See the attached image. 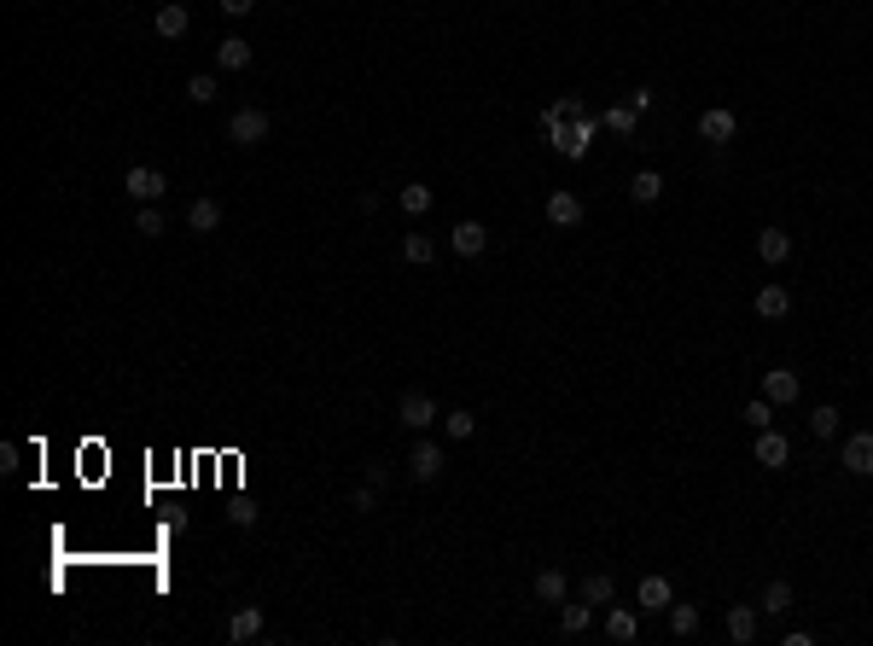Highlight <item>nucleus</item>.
<instances>
[{"label":"nucleus","instance_id":"bb28decb","mask_svg":"<svg viewBox=\"0 0 873 646\" xmlns=\"http://www.w3.org/2000/svg\"><path fill=\"white\" fill-rule=\"evenodd\" d=\"M757 611H769V618L792 611V582H769V588H763V606H757Z\"/></svg>","mask_w":873,"mask_h":646},{"label":"nucleus","instance_id":"b1692460","mask_svg":"<svg viewBox=\"0 0 873 646\" xmlns=\"http://www.w3.org/2000/svg\"><path fill=\"white\" fill-rule=\"evenodd\" d=\"M838 419H845V414H838L833 402H821L815 414H809V437H821V443H827V437H838Z\"/></svg>","mask_w":873,"mask_h":646},{"label":"nucleus","instance_id":"412c9836","mask_svg":"<svg viewBox=\"0 0 873 646\" xmlns=\"http://www.w3.org/2000/svg\"><path fill=\"white\" fill-rule=\"evenodd\" d=\"M402 262H408V268H425V262H437V245H431V233H408V239H402Z\"/></svg>","mask_w":873,"mask_h":646},{"label":"nucleus","instance_id":"2f4dec72","mask_svg":"<svg viewBox=\"0 0 873 646\" xmlns=\"http://www.w3.org/2000/svg\"><path fill=\"white\" fill-rule=\"evenodd\" d=\"M559 623H565V635H589V623H594L589 600H582V606H565V611H559Z\"/></svg>","mask_w":873,"mask_h":646},{"label":"nucleus","instance_id":"ddd939ff","mask_svg":"<svg viewBox=\"0 0 873 646\" xmlns=\"http://www.w3.org/2000/svg\"><path fill=\"white\" fill-rule=\"evenodd\" d=\"M250 58H257V53H250L245 36H228V41L216 47V65H221V70H250Z\"/></svg>","mask_w":873,"mask_h":646},{"label":"nucleus","instance_id":"39448f33","mask_svg":"<svg viewBox=\"0 0 873 646\" xmlns=\"http://www.w3.org/2000/svg\"><path fill=\"white\" fill-rule=\"evenodd\" d=\"M751 454H757V466H774V471L792 466V443H786V431H774V425H769V431H757V449Z\"/></svg>","mask_w":873,"mask_h":646},{"label":"nucleus","instance_id":"423d86ee","mask_svg":"<svg viewBox=\"0 0 873 646\" xmlns=\"http://www.w3.org/2000/svg\"><path fill=\"white\" fill-rule=\"evenodd\" d=\"M548 222L553 228H577L582 222V198L570 193V186H553V193H548Z\"/></svg>","mask_w":873,"mask_h":646},{"label":"nucleus","instance_id":"7ed1b4c3","mask_svg":"<svg viewBox=\"0 0 873 646\" xmlns=\"http://www.w3.org/2000/svg\"><path fill=\"white\" fill-rule=\"evenodd\" d=\"M838 466H845L850 478H873V431H850L845 449H838Z\"/></svg>","mask_w":873,"mask_h":646},{"label":"nucleus","instance_id":"393cba45","mask_svg":"<svg viewBox=\"0 0 873 646\" xmlns=\"http://www.w3.org/2000/svg\"><path fill=\"white\" fill-rule=\"evenodd\" d=\"M612 594H617V582L606 571H594L589 582H582V600H589V606H612Z\"/></svg>","mask_w":873,"mask_h":646},{"label":"nucleus","instance_id":"5701e85b","mask_svg":"<svg viewBox=\"0 0 873 646\" xmlns=\"http://www.w3.org/2000/svg\"><path fill=\"white\" fill-rule=\"evenodd\" d=\"M634 635H641V623H634V611H623V606H617L612 618H606V641H617V646H629Z\"/></svg>","mask_w":873,"mask_h":646},{"label":"nucleus","instance_id":"4be33fe9","mask_svg":"<svg viewBox=\"0 0 873 646\" xmlns=\"http://www.w3.org/2000/svg\"><path fill=\"white\" fill-rule=\"evenodd\" d=\"M658 193H664V175H658V169H641V175L629 181V198H634V204H658Z\"/></svg>","mask_w":873,"mask_h":646},{"label":"nucleus","instance_id":"4468645a","mask_svg":"<svg viewBox=\"0 0 873 646\" xmlns=\"http://www.w3.org/2000/svg\"><path fill=\"white\" fill-rule=\"evenodd\" d=\"M186 228H193V233H216L221 228V204L216 198H193V204H186Z\"/></svg>","mask_w":873,"mask_h":646},{"label":"nucleus","instance_id":"dca6fc26","mask_svg":"<svg viewBox=\"0 0 873 646\" xmlns=\"http://www.w3.org/2000/svg\"><path fill=\"white\" fill-rule=\"evenodd\" d=\"M670 577H641V611H670Z\"/></svg>","mask_w":873,"mask_h":646},{"label":"nucleus","instance_id":"c756f323","mask_svg":"<svg viewBox=\"0 0 873 646\" xmlns=\"http://www.w3.org/2000/svg\"><path fill=\"white\" fill-rule=\"evenodd\" d=\"M634 117H641V111H634V105L623 100V105H612V111H606V117H600V122H606V129H612V134H634Z\"/></svg>","mask_w":873,"mask_h":646},{"label":"nucleus","instance_id":"6ab92c4d","mask_svg":"<svg viewBox=\"0 0 873 646\" xmlns=\"http://www.w3.org/2000/svg\"><path fill=\"white\" fill-rule=\"evenodd\" d=\"M728 641H757V606H728Z\"/></svg>","mask_w":873,"mask_h":646},{"label":"nucleus","instance_id":"aec40b11","mask_svg":"<svg viewBox=\"0 0 873 646\" xmlns=\"http://www.w3.org/2000/svg\"><path fill=\"white\" fill-rule=\"evenodd\" d=\"M396 204H402V216H431V186H420V181H408L402 193H396Z\"/></svg>","mask_w":873,"mask_h":646},{"label":"nucleus","instance_id":"f257e3e1","mask_svg":"<svg viewBox=\"0 0 873 646\" xmlns=\"http://www.w3.org/2000/svg\"><path fill=\"white\" fill-rule=\"evenodd\" d=\"M228 140H233V146H262V140H268V111H257V105L233 111L228 117Z\"/></svg>","mask_w":873,"mask_h":646},{"label":"nucleus","instance_id":"c85d7f7f","mask_svg":"<svg viewBox=\"0 0 873 646\" xmlns=\"http://www.w3.org/2000/svg\"><path fill=\"white\" fill-rule=\"evenodd\" d=\"M745 425H751V431H769L774 425V402L769 397H757V402H745V414H740Z\"/></svg>","mask_w":873,"mask_h":646},{"label":"nucleus","instance_id":"f3484780","mask_svg":"<svg viewBox=\"0 0 873 646\" xmlns=\"http://www.w3.org/2000/svg\"><path fill=\"white\" fill-rule=\"evenodd\" d=\"M757 257H763V262H786L792 257V233L763 228V233H757Z\"/></svg>","mask_w":873,"mask_h":646},{"label":"nucleus","instance_id":"20e7f679","mask_svg":"<svg viewBox=\"0 0 873 646\" xmlns=\"http://www.w3.org/2000/svg\"><path fill=\"white\" fill-rule=\"evenodd\" d=\"M396 414H402V425H408V431H425V425H437V419H442V414H437V402L425 397V390H408Z\"/></svg>","mask_w":873,"mask_h":646},{"label":"nucleus","instance_id":"f03ea898","mask_svg":"<svg viewBox=\"0 0 873 646\" xmlns=\"http://www.w3.org/2000/svg\"><path fill=\"white\" fill-rule=\"evenodd\" d=\"M122 186H129V198H134V204H157V198L169 193L164 169H152V164H134L129 175H122Z\"/></svg>","mask_w":873,"mask_h":646},{"label":"nucleus","instance_id":"0eeeda50","mask_svg":"<svg viewBox=\"0 0 873 646\" xmlns=\"http://www.w3.org/2000/svg\"><path fill=\"white\" fill-rule=\"evenodd\" d=\"M449 245H454V257H484V250H489V228L484 222H454Z\"/></svg>","mask_w":873,"mask_h":646},{"label":"nucleus","instance_id":"9d476101","mask_svg":"<svg viewBox=\"0 0 873 646\" xmlns=\"http://www.w3.org/2000/svg\"><path fill=\"white\" fill-rule=\"evenodd\" d=\"M152 29H157V36H164V41H181L186 29H193V12H186L181 0H169V6H157V18H152Z\"/></svg>","mask_w":873,"mask_h":646},{"label":"nucleus","instance_id":"7c9ffc66","mask_svg":"<svg viewBox=\"0 0 873 646\" xmlns=\"http://www.w3.org/2000/svg\"><path fill=\"white\" fill-rule=\"evenodd\" d=\"M134 233H140V239H157V233H164V210H157V204H140Z\"/></svg>","mask_w":873,"mask_h":646},{"label":"nucleus","instance_id":"a211bd4d","mask_svg":"<svg viewBox=\"0 0 873 646\" xmlns=\"http://www.w3.org/2000/svg\"><path fill=\"white\" fill-rule=\"evenodd\" d=\"M257 635H262V611L257 606H240L228 618V641H257Z\"/></svg>","mask_w":873,"mask_h":646},{"label":"nucleus","instance_id":"9b49d317","mask_svg":"<svg viewBox=\"0 0 873 646\" xmlns=\"http://www.w3.org/2000/svg\"><path fill=\"white\" fill-rule=\"evenodd\" d=\"M698 134H705L710 146H728V140H734V111H728V105H710V111L698 117Z\"/></svg>","mask_w":873,"mask_h":646},{"label":"nucleus","instance_id":"cd10ccee","mask_svg":"<svg viewBox=\"0 0 873 646\" xmlns=\"http://www.w3.org/2000/svg\"><path fill=\"white\" fill-rule=\"evenodd\" d=\"M442 431H449V443H466V437L478 431V419H472L466 408H454V414H442Z\"/></svg>","mask_w":873,"mask_h":646},{"label":"nucleus","instance_id":"1a4fd4ad","mask_svg":"<svg viewBox=\"0 0 873 646\" xmlns=\"http://www.w3.org/2000/svg\"><path fill=\"white\" fill-rule=\"evenodd\" d=\"M408 478H420V483L442 478V443H414V454H408Z\"/></svg>","mask_w":873,"mask_h":646},{"label":"nucleus","instance_id":"2eb2a0df","mask_svg":"<svg viewBox=\"0 0 873 646\" xmlns=\"http://www.w3.org/2000/svg\"><path fill=\"white\" fill-rule=\"evenodd\" d=\"M757 314H763V321H786V314H792V291L786 286H763V291H757Z\"/></svg>","mask_w":873,"mask_h":646},{"label":"nucleus","instance_id":"f704fd0d","mask_svg":"<svg viewBox=\"0 0 873 646\" xmlns=\"http://www.w3.org/2000/svg\"><path fill=\"white\" fill-rule=\"evenodd\" d=\"M250 6H257V0H221V12H228V18H245Z\"/></svg>","mask_w":873,"mask_h":646},{"label":"nucleus","instance_id":"72a5a7b5","mask_svg":"<svg viewBox=\"0 0 873 646\" xmlns=\"http://www.w3.org/2000/svg\"><path fill=\"white\" fill-rule=\"evenodd\" d=\"M349 501H356V513H373V507H378V483H361Z\"/></svg>","mask_w":873,"mask_h":646},{"label":"nucleus","instance_id":"f8f14e48","mask_svg":"<svg viewBox=\"0 0 873 646\" xmlns=\"http://www.w3.org/2000/svg\"><path fill=\"white\" fill-rule=\"evenodd\" d=\"M565 594H570V582H565V571H559V565L536 571V600H548V606H565Z\"/></svg>","mask_w":873,"mask_h":646},{"label":"nucleus","instance_id":"a878e982","mask_svg":"<svg viewBox=\"0 0 873 646\" xmlns=\"http://www.w3.org/2000/svg\"><path fill=\"white\" fill-rule=\"evenodd\" d=\"M216 93H221V82H216L210 70H198L193 82H186V100H193V105H216Z\"/></svg>","mask_w":873,"mask_h":646},{"label":"nucleus","instance_id":"473e14b6","mask_svg":"<svg viewBox=\"0 0 873 646\" xmlns=\"http://www.w3.org/2000/svg\"><path fill=\"white\" fill-rule=\"evenodd\" d=\"M670 629H676V635H693V629H698V606H676L670 600Z\"/></svg>","mask_w":873,"mask_h":646},{"label":"nucleus","instance_id":"6e6552de","mask_svg":"<svg viewBox=\"0 0 873 646\" xmlns=\"http://www.w3.org/2000/svg\"><path fill=\"white\" fill-rule=\"evenodd\" d=\"M798 390H804V385H798V373H792V367L763 373V397H769L774 408H792V402H798Z\"/></svg>","mask_w":873,"mask_h":646}]
</instances>
